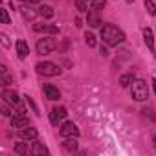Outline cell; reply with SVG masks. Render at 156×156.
Here are the masks:
<instances>
[{"instance_id":"1","label":"cell","mask_w":156,"mask_h":156,"mask_svg":"<svg viewBox=\"0 0 156 156\" xmlns=\"http://www.w3.org/2000/svg\"><path fill=\"white\" fill-rule=\"evenodd\" d=\"M101 39L107 46H118L125 41V33L114 24H105L101 28Z\"/></svg>"},{"instance_id":"2","label":"cell","mask_w":156,"mask_h":156,"mask_svg":"<svg viewBox=\"0 0 156 156\" xmlns=\"http://www.w3.org/2000/svg\"><path fill=\"white\" fill-rule=\"evenodd\" d=\"M130 96L136 101H145L149 98V87L143 79H134L130 85Z\"/></svg>"},{"instance_id":"3","label":"cell","mask_w":156,"mask_h":156,"mask_svg":"<svg viewBox=\"0 0 156 156\" xmlns=\"http://www.w3.org/2000/svg\"><path fill=\"white\" fill-rule=\"evenodd\" d=\"M35 68H37V73H41L44 77H55L61 73V66L51 61H41V62H37Z\"/></svg>"},{"instance_id":"4","label":"cell","mask_w":156,"mask_h":156,"mask_svg":"<svg viewBox=\"0 0 156 156\" xmlns=\"http://www.w3.org/2000/svg\"><path fill=\"white\" fill-rule=\"evenodd\" d=\"M55 48H57V44H55V41H53L51 37H42V39H39L37 44H35V50H37L39 55H50Z\"/></svg>"},{"instance_id":"5","label":"cell","mask_w":156,"mask_h":156,"mask_svg":"<svg viewBox=\"0 0 156 156\" xmlns=\"http://www.w3.org/2000/svg\"><path fill=\"white\" fill-rule=\"evenodd\" d=\"M59 134L62 138H77L79 136V129H77V125L73 121H64L59 129Z\"/></svg>"},{"instance_id":"6","label":"cell","mask_w":156,"mask_h":156,"mask_svg":"<svg viewBox=\"0 0 156 156\" xmlns=\"http://www.w3.org/2000/svg\"><path fill=\"white\" fill-rule=\"evenodd\" d=\"M66 116H68V112H66L64 107H55L50 112V121H51V125H59L61 121L66 119Z\"/></svg>"},{"instance_id":"7","label":"cell","mask_w":156,"mask_h":156,"mask_svg":"<svg viewBox=\"0 0 156 156\" xmlns=\"http://www.w3.org/2000/svg\"><path fill=\"white\" fill-rule=\"evenodd\" d=\"M87 24L90 28H99L103 22H101V17H99V9H92L88 11V17H87Z\"/></svg>"},{"instance_id":"8","label":"cell","mask_w":156,"mask_h":156,"mask_svg":"<svg viewBox=\"0 0 156 156\" xmlns=\"http://www.w3.org/2000/svg\"><path fill=\"white\" fill-rule=\"evenodd\" d=\"M2 99L8 101V103L13 105V107L20 105V98H19V94H17L15 90H8V88H4V90H2Z\"/></svg>"},{"instance_id":"9","label":"cell","mask_w":156,"mask_h":156,"mask_svg":"<svg viewBox=\"0 0 156 156\" xmlns=\"http://www.w3.org/2000/svg\"><path fill=\"white\" fill-rule=\"evenodd\" d=\"M28 125H30V119H28V116H26L24 112H19V114H15V116L11 118V127L24 129V127H28Z\"/></svg>"},{"instance_id":"10","label":"cell","mask_w":156,"mask_h":156,"mask_svg":"<svg viewBox=\"0 0 156 156\" xmlns=\"http://www.w3.org/2000/svg\"><path fill=\"white\" fill-rule=\"evenodd\" d=\"M143 41H145L149 51L152 53V57H156V50H154V35H152V30H151V28H145V30H143Z\"/></svg>"},{"instance_id":"11","label":"cell","mask_w":156,"mask_h":156,"mask_svg":"<svg viewBox=\"0 0 156 156\" xmlns=\"http://www.w3.org/2000/svg\"><path fill=\"white\" fill-rule=\"evenodd\" d=\"M42 90H44V96H46L50 101H57V99L61 98L59 88H55V87H53V85H50V83H46V85L42 87Z\"/></svg>"},{"instance_id":"12","label":"cell","mask_w":156,"mask_h":156,"mask_svg":"<svg viewBox=\"0 0 156 156\" xmlns=\"http://www.w3.org/2000/svg\"><path fill=\"white\" fill-rule=\"evenodd\" d=\"M33 31H37V33H51V35H55V33H59V28L57 26H51V24H33Z\"/></svg>"},{"instance_id":"13","label":"cell","mask_w":156,"mask_h":156,"mask_svg":"<svg viewBox=\"0 0 156 156\" xmlns=\"http://www.w3.org/2000/svg\"><path fill=\"white\" fill-rule=\"evenodd\" d=\"M19 136L22 138V140H37V129L35 127H24V129H20V132H19Z\"/></svg>"},{"instance_id":"14","label":"cell","mask_w":156,"mask_h":156,"mask_svg":"<svg viewBox=\"0 0 156 156\" xmlns=\"http://www.w3.org/2000/svg\"><path fill=\"white\" fill-rule=\"evenodd\" d=\"M15 46H17V53H19V57H20V59H26V57L30 55V48H28V42H26V41L19 39Z\"/></svg>"},{"instance_id":"15","label":"cell","mask_w":156,"mask_h":156,"mask_svg":"<svg viewBox=\"0 0 156 156\" xmlns=\"http://www.w3.org/2000/svg\"><path fill=\"white\" fill-rule=\"evenodd\" d=\"M140 112H141V118L147 119L149 123H154V121H156V112H154L152 107H143Z\"/></svg>"},{"instance_id":"16","label":"cell","mask_w":156,"mask_h":156,"mask_svg":"<svg viewBox=\"0 0 156 156\" xmlns=\"http://www.w3.org/2000/svg\"><path fill=\"white\" fill-rule=\"evenodd\" d=\"M20 13H22V17H24V20H35V17L39 15V11H33L31 8H28V6H22L20 8Z\"/></svg>"},{"instance_id":"17","label":"cell","mask_w":156,"mask_h":156,"mask_svg":"<svg viewBox=\"0 0 156 156\" xmlns=\"http://www.w3.org/2000/svg\"><path fill=\"white\" fill-rule=\"evenodd\" d=\"M77 138H66L64 141H62V149L66 151V152H75L77 151V141H75Z\"/></svg>"},{"instance_id":"18","label":"cell","mask_w":156,"mask_h":156,"mask_svg":"<svg viewBox=\"0 0 156 156\" xmlns=\"http://www.w3.org/2000/svg\"><path fill=\"white\" fill-rule=\"evenodd\" d=\"M50 151L41 143V141H33V145H31V154H35V156H41V154H48Z\"/></svg>"},{"instance_id":"19","label":"cell","mask_w":156,"mask_h":156,"mask_svg":"<svg viewBox=\"0 0 156 156\" xmlns=\"http://www.w3.org/2000/svg\"><path fill=\"white\" fill-rule=\"evenodd\" d=\"M15 152H17L19 156H26V154L31 152V149H30L24 141H17V143H15Z\"/></svg>"},{"instance_id":"20","label":"cell","mask_w":156,"mask_h":156,"mask_svg":"<svg viewBox=\"0 0 156 156\" xmlns=\"http://www.w3.org/2000/svg\"><path fill=\"white\" fill-rule=\"evenodd\" d=\"M39 15H41L42 19H51V17L55 15V11H53V8H50V6H41V8H39Z\"/></svg>"},{"instance_id":"21","label":"cell","mask_w":156,"mask_h":156,"mask_svg":"<svg viewBox=\"0 0 156 156\" xmlns=\"http://www.w3.org/2000/svg\"><path fill=\"white\" fill-rule=\"evenodd\" d=\"M132 81H134V73H123V75L119 77V85H121L123 88H127L129 85H132Z\"/></svg>"},{"instance_id":"22","label":"cell","mask_w":156,"mask_h":156,"mask_svg":"<svg viewBox=\"0 0 156 156\" xmlns=\"http://www.w3.org/2000/svg\"><path fill=\"white\" fill-rule=\"evenodd\" d=\"M85 42H87V46H88V48H96V44H98L96 35H94V33H90V31H87V33H85Z\"/></svg>"},{"instance_id":"23","label":"cell","mask_w":156,"mask_h":156,"mask_svg":"<svg viewBox=\"0 0 156 156\" xmlns=\"http://www.w3.org/2000/svg\"><path fill=\"white\" fill-rule=\"evenodd\" d=\"M11 83H13V79L9 77V73H8V72H4L2 75H0V85H2L4 88H6V87H9Z\"/></svg>"},{"instance_id":"24","label":"cell","mask_w":156,"mask_h":156,"mask_svg":"<svg viewBox=\"0 0 156 156\" xmlns=\"http://www.w3.org/2000/svg\"><path fill=\"white\" fill-rule=\"evenodd\" d=\"M145 9L149 15H156V2H152V0H145Z\"/></svg>"},{"instance_id":"25","label":"cell","mask_w":156,"mask_h":156,"mask_svg":"<svg viewBox=\"0 0 156 156\" xmlns=\"http://www.w3.org/2000/svg\"><path fill=\"white\" fill-rule=\"evenodd\" d=\"M75 8L79 13H85L88 11V4H87V0H75Z\"/></svg>"},{"instance_id":"26","label":"cell","mask_w":156,"mask_h":156,"mask_svg":"<svg viewBox=\"0 0 156 156\" xmlns=\"http://www.w3.org/2000/svg\"><path fill=\"white\" fill-rule=\"evenodd\" d=\"M105 4H107V0H90V8L92 9H103L105 8Z\"/></svg>"},{"instance_id":"27","label":"cell","mask_w":156,"mask_h":156,"mask_svg":"<svg viewBox=\"0 0 156 156\" xmlns=\"http://www.w3.org/2000/svg\"><path fill=\"white\" fill-rule=\"evenodd\" d=\"M0 19H2V24H9V22H11V20H9V15H8V9L0 8Z\"/></svg>"},{"instance_id":"28","label":"cell","mask_w":156,"mask_h":156,"mask_svg":"<svg viewBox=\"0 0 156 156\" xmlns=\"http://www.w3.org/2000/svg\"><path fill=\"white\" fill-rule=\"evenodd\" d=\"M68 46H70V41L68 39H62V42L57 46V50H59V53H64L66 50H68Z\"/></svg>"},{"instance_id":"29","label":"cell","mask_w":156,"mask_h":156,"mask_svg":"<svg viewBox=\"0 0 156 156\" xmlns=\"http://www.w3.org/2000/svg\"><path fill=\"white\" fill-rule=\"evenodd\" d=\"M24 98H26V101H28V105H30V107L33 108V112H35L37 116H41V112H39V108H37V105H35V101H33V99H31L30 96H24Z\"/></svg>"},{"instance_id":"30","label":"cell","mask_w":156,"mask_h":156,"mask_svg":"<svg viewBox=\"0 0 156 156\" xmlns=\"http://www.w3.org/2000/svg\"><path fill=\"white\" fill-rule=\"evenodd\" d=\"M8 105H9L8 101H2V114H4L6 118H9V116H11V108H9Z\"/></svg>"},{"instance_id":"31","label":"cell","mask_w":156,"mask_h":156,"mask_svg":"<svg viewBox=\"0 0 156 156\" xmlns=\"http://www.w3.org/2000/svg\"><path fill=\"white\" fill-rule=\"evenodd\" d=\"M0 39H2L4 48H9V46H11V42H9V39H8V35H6V33H0Z\"/></svg>"},{"instance_id":"32","label":"cell","mask_w":156,"mask_h":156,"mask_svg":"<svg viewBox=\"0 0 156 156\" xmlns=\"http://www.w3.org/2000/svg\"><path fill=\"white\" fill-rule=\"evenodd\" d=\"M99 53H101L103 57H108V50H107V46H101V50H99Z\"/></svg>"},{"instance_id":"33","label":"cell","mask_w":156,"mask_h":156,"mask_svg":"<svg viewBox=\"0 0 156 156\" xmlns=\"http://www.w3.org/2000/svg\"><path fill=\"white\" fill-rule=\"evenodd\" d=\"M20 2H24V4H39L41 0H20Z\"/></svg>"},{"instance_id":"34","label":"cell","mask_w":156,"mask_h":156,"mask_svg":"<svg viewBox=\"0 0 156 156\" xmlns=\"http://www.w3.org/2000/svg\"><path fill=\"white\" fill-rule=\"evenodd\" d=\"M75 26H77V28H81V26H83V20H81L79 17H75Z\"/></svg>"},{"instance_id":"35","label":"cell","mask_w":156,"mask_h":156,"mask_svg":"<svg viewBox=\"0 0 156 156\" xmlns=\"http://www.w3.org/2000/svg\"><path fill=\"white\" fill-rule=\"evenodd\" d=\"M151 83H152V88H154V94H156V77H152Z\"/></svg>"},{"instance_id":"36","label":"cell","mask_w":156,"mask_h":156,"mask_svg":"<svg viewBox=\"0 0 156 156\" xmlns=\"http://www.w3.org/2000/svg\"><path fill=\"white\" fill-rule=\"evenodd\" d=\"M62 64H64L66 68H70V66H72V62H70V61H62Z\"/></svg>"},{"instance_id":"37","label":"cell","mask_w":156,"mask_h":156,"mask_svg":"<svg viewBox=\"0 0 156 156\" xmlns=\"http://www.w3.org/2000/svg\"><path fill=\"white\" fill-rule=\"evenodd\" d=\"M152 143H154V149H156V134H154V138H152Z\"/></svg>"},{"instance_id":"38","label":"cell","mask_w":156,"mask_h":156,"mask_svg":"<svg viewBox=\"0 0 156 156\" xmlns=\"http://www.w3.org/2000/svg\"><path fill=\"white\" fill-rule=\"evenodd\" d=\"M127 2H129V4H132V2H134V0H127Z\"/></svg>"},{"instance_id":"39","label":"cell","mask_w":156,"mask_h":156,"mask_svg":"<svg viewBox=\"0 0 156 156\" xmlns=\"http://www.w3.org/2000/svg\"><path fill=\"white\" fill-rule=\"evenodd\" d=\"M88 2H90V0H88Z\"/></svg>"}]
</instances>
